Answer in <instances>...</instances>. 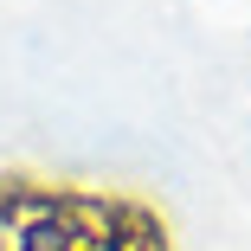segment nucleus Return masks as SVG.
<instances>
[{
	"mask_svg": "<svg viewBox=\"0 0 251 251\" xmlns=\"http://www.w3.org/2000/svg\"><path fill=\"white\" fill-rule=\"evenodd\" d=\"M0 251H174V226L116 187L0 174Z\"/></svg>",
	"mask_w": 251,
	"mask_h": 251,
	"instance_id": "obj_1",
	"label": "nucleus"
}]
</instances>
